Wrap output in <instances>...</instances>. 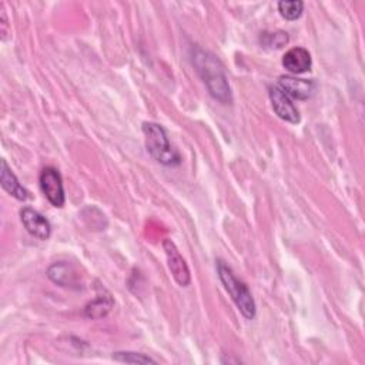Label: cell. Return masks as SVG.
I'll list each match as a JSON object with an SVG mask.
<instances>
[{
    "label": "cell",
    "mask_w": 365,
    "mask_h": 365,
    "mask_svg": "<svg viewBox=\"0 0 365 365\" xmlns=\"http://www.w3.org/2000/svg\"><path fill=\"white\" fill-rule=\"evenodd\" d=\"M143 134L147 153L163 165H178L180 154L173 148L165 130L157 123H144Z\"/></svg>",
    "instance_id": "3957f363"
},
{
    "label": "cell",
    "mask_w": 365,
    "mask_h": 365,
    "mask_svg": "<svg viewBox=\"0 0 365 365\" xmlns=\"http://www.w3.org/2000/svg\"><path fill=\"white\" fill-rule=\"evenodd\" d=\"M269 100H271V106H272V110L275 111V114L284 120V121H288L291 124H297L299 123L301 117H299V113L297 110V107L292 104V101L289 100V97L275 84V86H271L269 87Z\"/></svg>",
    "instance_id": "8992f818"
},
{
    "label": "cell",
    "mask_w": 365,
    "mask_h": 365,
    "mask_svg": "<svg viewBox=\"0 0 365 365\" xmlns=\"http://www.w3.org/2000/svg\"><path fill=\"white\" fill-rule=\"evenodd\" d=\"M217 272L225 291L230 294L231 299L234 301L242 317L247 319H254L257 314V307L248 287L242 281H240L232 269L221 259L217 261Z\"/></svg>",
    "instance_id": "7a4b0ae2"
},
{
    "label": "cell",
    "mask_w": 365,
    "mask_h": 365,
    "mask_svg": "<svg viewBox=\"0 0 365 365\" xmlns=\"http://www.w3.org/2000/svg\"><path fill=\"white\" fill-rule=\"evenodd\" d=\"M282 66L292 74H302L312 66L311 54L304 47H292L284 54Z\"/></svg>",
    "instance_id": "9c48e42d"
},
{
    "label": "cell",
    "mask_w": 365,
    "mask_h": 365,
    "mask_svg": "<svg viewBox=\"0 0 365 365\" xmlns=\"http://www.w3.org/2000/svg\"><path fill=\"white\" fill-rule=\"evenodd\" d=\"M0 184L6 192H9L11 197L24 201L29 198V191L20 184L6 160H1V168H0Z\"/></svg>",
    "instance_id": "30bf717a"
},
{
    "label": "cell",
    "mask_w": 365,
    "mask_h": 365,
    "mask_svg": "<svg viewBox=\"0 0 365 365\" xmlns=\"http://www.w3.org/2000/svg\"><path fill=\"white\" fill-rule=\"evenodd\" d=\"M277 86L288 96L297 100H307L315 93V83L312 80L297 78L292 76H281Z\"/></svg>",
    "instance_id": "ba28073f"
},
{
    "label": "cell",
    "mask_w": 365,
    "mask_h": 365,
    "mask_svg": "<svg viewBox=\"0 0 365 365\" xmlns=\"http://www.w3.org/2000/svg\"><path fill=\"white\" fill-rule=\"evenodd\" d=\"M191 60L212 98L224 104L231 103V88L220 60L212 53L202 50L200 47L192 48Z\"/></svg>",
    "instance_id": "6da1fadb"
},
{
    "label": "cell",
    "mask_w": 365,
    "mask_h": 365,
    "mask_svg": "<svg viewBox=\"0 0 365 365\" xmlns=\"http://www.w3.org/2000/svg\"><path fill=\"white\" fill-rule=\"evenodd\" d=\"M47 277L61 285V287H74L77 285V272L71 265L66 262H56L47 269Z\"/></svg>",
    "instance_id": "8fae6325"
},
{
    "label": "cell",
    "mask_w": 365,
    "mask_h": 365,
    "mask_svg": "<svg viewBox=\"0 0 365 365\" xmlns=\"http://www.w3.org/2000/svg\"><path fill=\"white\" fill-rule=\"evenodd\" d=\"M113 359L117 362H125V364H157V361L153 359L151 356H147L140 352H130V351L114 352Z\"/></svg>",
    "instance_id": "9a60e30c"
},
{
    "label": "cell",
    "mask_w": 365,
    "mask_h": 365,
    "mask_svg": "<svg viewBox=\"0 0 365 365\" xmlns=\"http://www.w3.org/2000/svg\"><path fill=\"white\" fill-rule=\"evenodd\" d=\"M278 11L285 20H297L304 11L301 0H281L278 1Z\"/></svg>",
    "instance_id": "4fadbf2b"
},
{
    "label": "cell",
    "mask_w": 365,
    "mask_h": 365,
    "mask_svg": "<svg viewBox=\"0 0 365 365\" xmlns=\"http://www.w3.org/2000/svg\"><path fill=\"white\" fill-rule=\"evenodd\" d=\"M259 41L265 48L277 50L288 43V34L285 31H264L261 33Z\"/></svg>",
    "instance_id": "5bb4252c"
},
{
    "label": "cell",
    "mask_w": 365,
    "mask_h": 365,
    "mask_svg": "<svg viewBox=\"0 0 365 365\" xmlns=\"http://www.w3.org/2000/svg\"><path fill=\"white\" fill-rule=\"evenodd\" d=\"M163 248L165 251L167 264H168V268H170L174 279L177 281V284L180 287H187L191 281V275H190L188 265H187L185 259L181 257L178 248L175 247V244L171 240H164Z\"/></svg>",
    "instance_id": "5b68a950"
},
{
    "label": "cell",
    "mask_w": 365,
    "mask_h": 365,
    "mask_svg": "<svg viewBox=\"0 0 365 365\" xmlns=\"http://www.w3.org/2000/svg\"><path fill=\"white\" fill-rule=\"evenodd\" d=\"M113 299L108 297V295H100L97 297L96 299H93L91 302H88L86 305V309H84V315L88 317V318H93V319H97V318H103L106 317L111 308H113Z\"/></svg>",
    "instance_id": "7c38bea8"
},
{
    "label": "cell",
    "mask_w": 365,
    "mask_h": 365,
    "mask_svg": "<svg viewBox=\"0 0 365 365\" xmlns=\"http://www.w3.org/2000/svg\"><path fill=\"white\" fill-rule=\"evenodd\" d=\"M20 220L24 228L27 230V232L31 234L33 237L41 241H46L50 238L51 225L48 220L44 215H41L38 211L33 210L31 207H24L20 211Z\"/></svg>",
    "instance_id": "52a82bcc"
},
{
    "label": "cell",
    "mask_w": 365,
    "mask_h": 365,
    "mask_svg": "<svg viewBox=\"0 0 365 365\" xmlns=\"http://www.w3.org/2000/svg\"><path fill=\"white\" fill-rule=\"evenodd\" d=\"M38 182H40L41 192L48 200V202L53 207L61 208L66 202V195H64L63 178L58 170L54 167L43 168L38 177Z\"/></svg>",
    "instance_id": "277c9868"
}]
</instances>
